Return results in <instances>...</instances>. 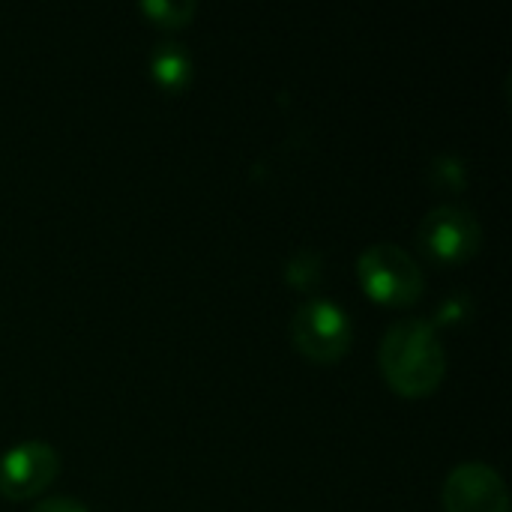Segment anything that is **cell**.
<instances>
[{"instance_id": "obj_10", "label": "cell", "mask_w": 512, "mask_h": 512, "mask_svg": "<svg viewBox=\"0 0 512 512\" xmlns=\"http://www.w3.org/2000/svg\"><path fill=\"white\" fill-rule=\"evenodd\" d=\"M435 171H438L444 189H462L465 186V165L462 162H456V159H438L435 162Z\"/></svg>"}, {"instance_id": "obj_6", "label": "cell", "mask_w": 512, "mask_h": 512, "mask_svg": "<svg viewBox=\"0 0 512 512\" xmlns=\"http://www.w3.org/2000/svg\"><path fill=\"white\" fill-rule=\"evenodd\" d=\"M441 507L444 512H510V492L495 468L465 462L444 480Z\"/></svg>"}, {"instance_id": "obj_5", "label": "cell", "mask_w": 512, "mask_h": 512, "mask_svg": "<svg viewBox=\"0 0 512 512\" xmlns=\"http://www.w3.org/2000/svg\"><path fill=\"white\" fill-rule=\"evenodd\" d=\"M60 474V456L45 441L15 444L0 456V495L9 501H30L42 495Z\"/></svg>"}, {"instance_id": "obj_2", "label": "cell", "mask_w": 512, "mask_h": 512, "mask_svg": "<svg viewBox=\"0 0 512 512\" xmlns=\"http://www.w3.org/2000/svg\"><path fill=\"white\" fill-rule=\"evenodd\" d=\"M357 279L375 303L396 309L417 303L426 288L423 267L396 243H372L363 249L357 258Z\"/></svg>"}, {"instance_id": "obj_1", "label": "cell", "mask_w": 512, "mask_h": 512, "mask_svg": "<svg viewBox=\"0 0 512 512\" xmlns=\"http://www.w3.org/2000/svg\"><path fill=\"white\" fill-rule=\"evenodd\" d=\"M378 366L393 393L405 399L432 396L447 375V351L438 327L426 318L396 321L384 333Z\"/></svg>"}, {"instance_id": "obj_9", "label": "cell", "mask_w": 512, "mask_h": 512, "mask_svg": "<svg viewBox=\"0 0 512 512\" xmlns=\"http://www.w3.org/2000/svg\"><path fill=\"white\" fill-rule=\"evenodd\" d=\"M321 273H324V261H321L318 255H312V252H297V255L291 258L285 276H288L291 285L309 288V285H315V282L321 279Z\"/></svg>"}, {"instance_id": "obj_3", "label": "cell", "mask_w": 512, "mask_h": 512, "mask_svg": "<svg viewBox=\"0 0 512 512\" xmlns=\"http://www.w3.org/2000/svg\"><path fill=\"white\" fill-rule=\"evenodd\" d=\"M291 342L309 363L333 366L354 345V324L348 312L333 300H309L291 318Z\"/></svg>"}, {"instance_id": "obj_11", "label": "cell", "mask_w": 512, "mask_h": 512, "mask_svg": "<svg viewBox=\"0 0 512 512\" xmlns=\"http://www.w3.org/2000/svg\"><path fill=\"white\" fill-rule=\"evenodd\" d=\"M30 512H90L81 501H75V498H45V501H39V504H33V510Z\"/></svg>"}, {"instance_id": "obj_4", "label": "cell", "mask_w": 512, "mask_h": 512, "mask_svg": "<svg viewBox=\"0 0 512 512\" xmlns=\"http://www.w3.org/2000/svg\"><path fill=\"white\" fill-rule=\"evenodd\" d=\"M414 237H417L423 258L444 264V267L471 261L483 246V228H480L477 216L471 210L453 207V204H441V207L429 210L423 216V222L417 225Z\"/></svg>"}, {"instance_id": "obj_7", "label": "cell", "mask_w": 512, "mask_h": 512, "mask_svg": "<svg viewBox=\"0 0 512 512\" xmlns=\"http://www.w3.org/2000/svg\"><path fill=\"white\" fill-rule=\"evenodd\" d=\"M192 54L180 42H162L150 54V78L162 93H183L192 81Z\"/></svg>"}, {"instance_id": "obj_8", "label": "cell", "mask_w": 512, "mask_h": 512, "mask_svg": "<svg viewBox=\"0 0 512 512\" xmlns=\"http://www.w3.org/2000/svg\"><path fill=\"white\" fill-rule=\"evenodd\" d=\"M141 12L147 21H153L162 30H180L195 18L198 3H192V0H144Z\"/></svg>"}]
</instances>
